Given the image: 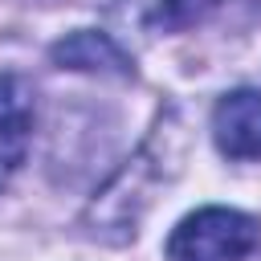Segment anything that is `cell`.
<instances>
[{
	"label": "cell",
	"instance_id": "2",
	"mask_svg": "<svg viewBox=\"0 0 261 261\" xmlns=\"http://www.w3.org/2000/svg\"><path fill=\"white\" fill-rule=\"evenodd\" d=\"M212 139L228 159H261V90H232L212 110Z\"/></svg>",
	"mask_w": 261,
	"mask_h": 261
},
{
	"label": "cell",
	"instance_id": "3",
	"mask_svg": "<svg viewBox=\"0 0 261 261\" xmlns=\"http://www.w3.org/2000/svg\"><path fill=\"white\" fill-rule=\"evenodd\" d=\"M29 126H33V94H29L24 77L4 73L0 77V188L24 159Z\"/></svg>",
	"mask_w": 261,
	"mask_h": 261
},
{
	"label": "cell",
	"instance_id": "1",
	"mask_svg": "<svg viewBox=\"0 0 261 261\" xmlns=\"http://www.w3.org/2000/svg\"><path fill=\"white\" fill-rule=\"evenodd\" d=\"M261 241V220L241 208H196L167 237V261H245Z\"/></svg>",
	"mask_w": 261,
	"mask_h": 261
},
{
	"label": "cell",
	"instance_id": "5",
	"mask_svg": "<svg viewBox=\"0 0 261 261\" xmlns=\"http://www.w3.org/2000/svg\"><path fill=\"white\" fill-rule=\"evenodd\" d=\"M216 4H220V0H163L155 20H159L163 29H188V24L204 20Z\"/></svg>",
	"mask_w": 261,
	"mask_h": 261
},
{
	"label": "cell",
	"instance_id": "4",
	"mask_svg": "<svg viewBox=\"0 0 261 261\" xmlns=\"http://www.w3.org/2000/svg\"><path fill=\"white\" fill-rule=\"evenodd\" d=\"M53 61L61 69H82V73H114V77L130 73V57L106 33H94V29H77L65 41H57Z\"/></svg>",
	"mask_w": 261,
	"mask_h": 261
}]
</instances>
